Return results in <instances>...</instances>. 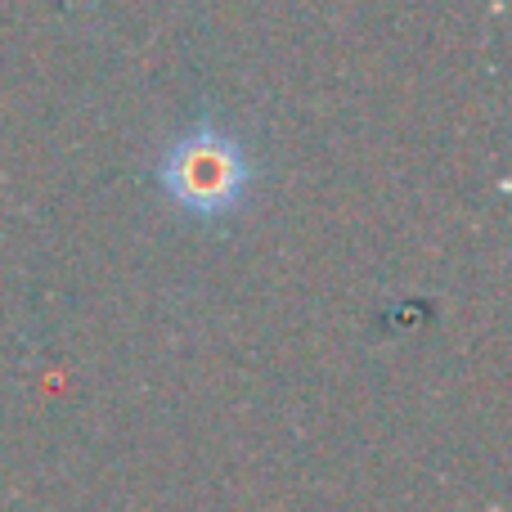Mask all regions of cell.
<instances>
[{
	"label": "cell",
	"mask_w": 512,
	"mask_h": 512,
	"mask_svg": "<svg viewBox=\"0 0 512 512\" xmlns=\"http://www.w3.org/2000/svg\"><path fill=\"white\" fill-rule=\"evenodd\" d=\"M153 180L176 212L203 225H221L252 198L256 167L248 144L230 126H221L216 117H198L158 153Z\"/></svg>",
	"instance_id": "1"
}]
</instances>
